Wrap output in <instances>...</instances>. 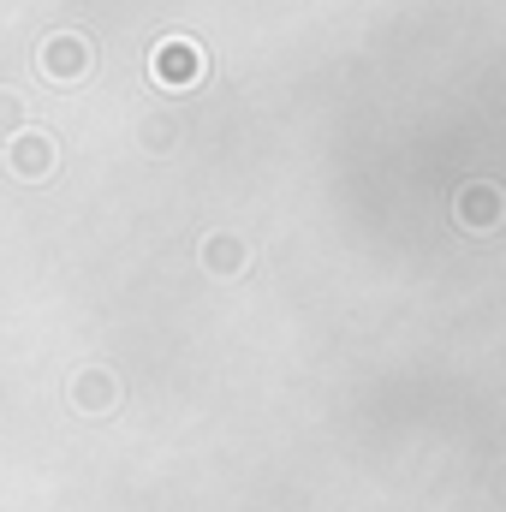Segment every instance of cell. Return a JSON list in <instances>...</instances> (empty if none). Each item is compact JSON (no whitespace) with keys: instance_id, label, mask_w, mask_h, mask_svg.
<instances>
[{"instance_id":"1","label":"cell","mask_w":506,"mask_h":512,"mask_svg":"<svg viewBox=\"0 0 506 512\" xmlns=\"http://www.w3.org/2000/svg\"><path fill=\"white\" fill-rule=\"evenodd\" d=\"M501 215H506V203H501L495 185H465V191H459V221H465L471 233H477V227H483V233L501 227Z\"/></svg>"},{"instance_id":"2","label":"cell","mask_w":506,"mask_h":512,"mask_svg":"<svg viewBox=\"0 0 506 512\" xmlns=\"http://www.w3.org/2000/svg\"><path fill=\"white\" fill-rule=\"evenodd\" d=\"M84 66H90V48H84L78 36H54V42H48V72H54V78H78Z\"/></svg>"},{"instance_id":"3","label":"cell","mask_w":506,"mask_h":512,"mask_svg":"<svg viewBox=\"0 0 506 512\" xmlns=\"http://www.w3.org/2000/svg\"><path fill=\"white\" fill-rule=\"evenodd\" d=\"M155 72H161V78H197V72H203V60H197V48H191V42H161Z\"/></svg>"},{"instance_id":"4","label":"cell","mask_w":506,"mask_h":512,"mask_svg":"<svg viewBox=\"0 0 506 512\" xmlns=\"http://www.w3.org/2000/svg\"><path fill=\"white\" fill-rule=\"evenodd\" d=\"M78 405H84V411H108V405H114V382H108L102 370H90V376L78 382Z\"/></svg>"},{"instance_id":"5","label":"cell","mask_w":506,"mask_h":512,"mask_svg":"<svg viewBox=\"0 0 506 512\" xmlns=\"http://www.w3.org/2000/svg\"><path fill=\"white\" fill-rule=\"evenodd\" d=\"M209 268H221V274H233V268H239V262H245V251H239V245H233V239H209Z\"/></svg>"}]
</instances>
